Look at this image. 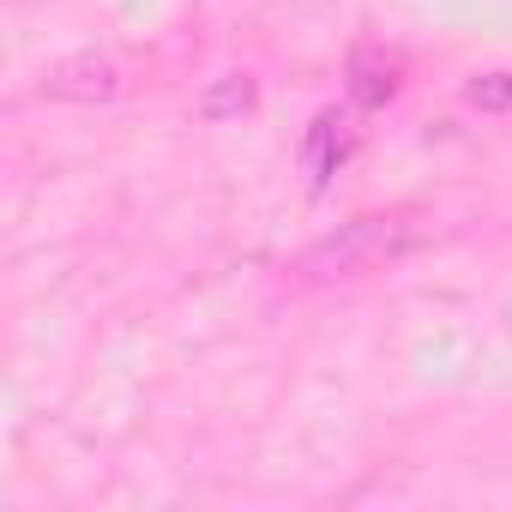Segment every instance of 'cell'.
Segmentation results:
<instances>
[{
	"mask_svg": "<svg viewBox=\"0 0 512 512\" xmlns=\"http://www.w3.org/2000/svg\"><path fill=\"white\" fill-rule=\"evenodd\" d=\"M43 91L49 97H73V103H103V97H115L121 91V73H115V61L109 55H73V61H61L49 79H43Z\"/></svg>",
	"mask_w": 512,
	"mask_h": 512,
	"instance_id": "obj_4",
	"label": "cell"
},
{
	"mask_svg": "<svg viewBox=\"0 0 512 512\" xmlns=\"http://www.w3.org/2000/svg\"><path fill=\"white\" fill-rule=\"evenodd\" d=\"M410 247H416V223H410L404 211H374V217H350L338 235L314 241L302 260H296V272H302L308 284L368 278V272H380V266L404 260Z\"/></svg>",
	"mask_w": 512,
	"mask_h": 512,
	"instance_id": "obj_1",
	"label": "cell"
},
{
	"mask_svg": "<svg viewBox=\"0 0 512 512\" xmlns=\"http://www.w3.org/2000/svg\"><path fill=\"white\" fill-rule=\"evenodd\" d=\"M241 109H253V79H247V73H223V79L205 91V103H199L205 121H229V115H241Z\"/></svg>",
	"mask_w": 512,
	"mask_h": 512,
	"instance_id": "obj_5",
	"label": "cell"
},
{
	"mask_svg": "<svg viewBox=\"0 0 512 512\" xmlns=\"http://www.w3.org/2000/svg\"><path fill=\"white\" fill-rule=\"evenodd\" d=\"M344 79H350V103L356 109H386L398 97V85H404V61L392 49H380V43H362V49H350Z\"/></svg>",
	"mask_w": 512,
	"mask_h": 512,
	"instance_id": "obj_3",
	"label": "cell"
},
{
	"mask_svg": "<svg viewBox=\"0 0 512 512\" xmlns=\"http://www.w3.org/2000/svg\"><path fill=\"white\" fill-rule=\"evenodd\" d=\"M356 139H362V127H356L350 109H320L308 121V133H302V169H308V187L314 193H326L332 175L356 157Z\"/></svg>",
	"mask_w": 512,
	"mask_h": 512,
	"instance_id": "obj_2",
	"label": "cell"
},
{
	"mask_svg": "<svg viewBox=\"0 0 512 512\" xmlns=\"http://www.w3.org/2000/svg\"><path fill=\"white\" fill-rule=\"evenodd\" d=\"M476 109H488V115H506L512 109V73H482V79H470V91H464Z\"/></svg>",
	"mask_w": 512,
	"mask_h": 512,
	"instance_id": "obj_6",
	"label": "cell"
}]
</instances>
